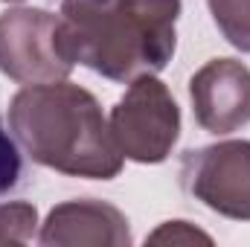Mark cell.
I'll use <instances>...</instances> for the list:
<instances>
[{
  "mask_svg": "<svg viewBox=\"0 0 250 247\" xmlns=\"http://www.w3.org/2000/svg\"><path fill=\"white\" fill-rule=\"evenodd\" d=\"M178 12L181 0H62L56 44L64 62L131 82L172 59Z\"/></svg>",
  "mask_w": 250,
  "mask_h": 247,
  "instance_id": "1",
  "label": "cell"
},
{
  "mask_svg": "<svg viewBox=\"0 0 250 247\" xmlns=\"http://www.w3.org/2000/svg\"><path fill=\"white\" fill-rule=\"evenodd\" d=\"M9 123L32 160L67 175L114 178L123 166L96 99L73 84H38L12 99Z\"/></svg>",
  "mask_w": 250,
  "mask_h": 247,
  "instance_id": "2",
  "label": "cell"
},
{
  "mask_svg": "<svg viewBox=\"0 0 250 247\" xmlns=\"http://www.w3.org/2000/svg\"><path fill=\"white\" fill-rule=\"evenodd\" d=\"M250 143H224L184 157V184L207 206L250 218Z\"/></svg>",
  "mask_w": 250,
  "mask_h": 247,
  "instance_id": "3",
  "label": "cell"
},
{
  "mask_svg": "<svg viewBox=\"0 0 250 247\" xmlns=\"http://www.w3.org/2000/svg\"><path fill=\"white\" fill-rule=\"evenodd\" d=\"M146 128H154L169 145L178 137V105L172 102L166 87L148 76L140 79L114 108V134L120 140V148L140 163H151Z\"/></svg>",
  "mask_w": 250,
  "mask_h": 247,
  "instance_id": "4",
  "label": "cell"
},
{
  "mask_svg": "<svg viewBox=\"0 0 250 247\" xmlns=\"http://www.w3.org/2000/svg\"><path fill=\"white\" fill-rule=\"evenodd\" d=\"M192 102L198 123L215 134H227L250 120V73L242 64L221 59L192 79Z\"/></svg>",
  "mask_w": 250,
  "mask_h": 247,
  "instance_id": "5",
  "label": "cell"
},
{
  "mask_svg": "<svg viewBox=\"0 0 250 247\" xmlns=\"http://www.w3.org/2000/svg\"><path fill=\"white\" fill-rule=\"evenodd\" d=\"M209 6L227 41L250 53V0H209Z\"/></svg>",
  "mask_w": 250,
  "mask_h": 247,
  "instance_id": "6",
  "label": "cell"
},
{
  "mask_svg": "<svg viewBox=\"0 0 250 247\" xmlns=\"http://www.w3.org/2000/svg\"><path fill=\"white\" fill-rule=\"evenodd\" d=\"M23 181V154L6 125L0 123V201L9 198Z\"/></svg>",
  "mask_w": 250,
  "mask_h": 247,
  "instance_id": "7",
  "label": "cell"
}]
</instances>
